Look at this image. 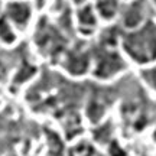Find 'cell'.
Here are the masks:
<instances>
[{
    "instance_id": "6da1fadb",
    "label": "cell",
    "mask_w": 156,
    "mask_h": 156,
    "mask_svg": "<svg viewBox=\"0 0 156 156\" xmlns=\"http://www.w3.org/2000/svg\"><path fill=\"white\" fill-rule=\"evenodd\" d=\"M124 48L130 56L139 62H147L156 58V26L149 23L147 26L129 35L124 39Z\"/></svg>"
},
{
    "instance_id": "7a4b0ae2",
    "label": "cell",
    "mask_w": 156,
    "mask_h": 156,
    "mask_svg": "<svg viewBox=\"0 0 156 156\" xmlns=\"http://www.w3.org/2000/svg\"><path fill=\"white\" fill-rule=\"evenodd\" d=\"M123 68V62L120 59V56L114 54V52H107L103 54L98 59L97 64V69H95V75L101 78H107Z\"/></svg>"
},
{
    "instance_id": "3957f363",
    "label": "cell",
    "mask_w": 156,
    "mask_h": 156,
    "mask_svg": "<svg viewBox=\"0 0 156 156\" xmlns=\"http://www.w3.org/2000/svg\"><path fill=\"white\" fill-rule=\"evenodd\" d=\"M29 7L22 3H13L9 6V16L17 23V25H25L29 19Z\"/></svg>"
},
{
    "instance_id": "277c9868",
    "label": "cell",
    "mask_w": 156,
    "mask_h": 156,
    "mask_svg": "<svg viewBox=\"0 0 156 156\" xmlns=\"http://www.w3.org/2000/svg\"><path fill=\"white\" fill-rule=\"evenodd\" d=\"M67 68L71 71L73 74H83L87 67H88V62H87V56L83 54H75V55H69L67 59Z\"/></svg>"
},
{
    "instance_id": "5b68a950",
    "label": "cell",
    "mask_w": 156,
    "mask_h": 156,
    "mask_svg": "<svg viewBox=\"0 0 156 156\" xmlns=\"http://www.w3.org/2000/svg\"><path fill=\"white\" fill-rule=\"evenodd\" d=\"M140 3L142 2H137L136 5L127 12V15L124 17V23L130 26V28H134V26H137L142 20V7H140Z\"/></svg>"
},
{
    "instance_id": "8992f818",
    "label": "cell",
    "mask_w": 156,
    "mask_h": 156,
    "mask_svg": "<svg viewBox=\"0 0 156 156\" xmlns=\"http://www.w3.org/2000/svg\"><path fill=\"white\" fill-rule=\"evenodd\" d=\"M98 9L104 16H113L116 9V0H98Z\"/></svg>"
},
{
    "instance_id": "52a82bcc",
    "label": "cell",
    "mask_w": 156,
    "mask_h": 156,
    "mask_svg": "<svg viewBox=\"0 0 156 156\" xmlns=\"http://www.w3.org/2000/svg\"><path fill=\"white\" fill-rule=\"evenodd\" d=\"M0 38L3 39V41H6V42L13 39V34H12L10 28L6 25L5 19H2V20H0Z\"/></svg>"
},
{
    "instance_id": "ba28073f",
    "label": "cell",
    "mask_w": 156,
    "mask_h": 156,
    "mask_svg": "<svg viewBox=\"0 0 156 156\" xmlns=\"http://www.w3.org/2000/svg\"><path fill=\"white\" fill-rule=\"evenodd\" d=\"M80 19H81V23H88V25H94L95 19L91 13V9L90 7H84L81 13H80Z\"/></svg>"
},
{
    "instance_id": "9c48e42d",
    "label": "cell",
    "mask_w": 156,
    "mask_h": 156,
    "mask_svg": "<svg viewBox=\"0 0 156 156\" xmlns=\"http://www.w3.org/2000/svg\"><path fill=\"white\" fill-rule=\"evenodd\" d=\"M143 78L149 83L151 87H153L156 90V68L149 69V71H143Z\"/></svg>"
}]
</instances>
